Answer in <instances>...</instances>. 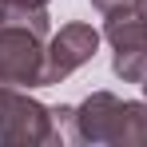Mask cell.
<instances>
[{"label": "cell", "mask_w": 147, "mask_h": 147, "mask_svg": "<svg viewBox=\"0 0 147 147\" xmlns=\"http://www.w3.org/2000/svg\"><path fill=\"white\" fill-rule=\"evenodd\" d=\"M4 16H8V4H4V0H0V24H4Z\"/></svg>", "instance_id": "10"}, {"label": "cell", "mask_w": 147, "mask_h": 147, "mask_svg": "<svg viewBox=\"0 0 147 147\" xmlns=\"http://www.w3.org/2000/svg\"><path fill=\"white\" fill-rule=\"evenodd\" d=\"M99 40H103V32H96V28L84 24V20L60 24V32L48 36V52H44V88L64 84L72 72H80L99 52Z\"/></svg>", "instance_id": "4"}, {"label": "cell", "mask_w": 147, "mask_h": 147, "mask_svg": "<svg viewBox=\"0 0 147 147\" xmlns=\"http://www.w3.org/2000/svg\"><path fill=\"white\" fill-rule=\"evenodd\" d=\"M123 99L115 92H92L84 103H56L52 115L56 127L68 143H88V147H111L115 123H119Z\"/></svg>", "instance_id": "1"}, {"label": "cell", "mask_w": 147, "mask_h": 147, "mask_svg": "<svg viewBox=\"0 0 147 147\" xmlns=\"http://www.w3.org/2000/svg\"><path fill=\"white\" fill-rule=\"evenodd\" d=\"M111 147H147V99H123Z\"/></svg>", "instance_id": "5"}, {"label": "cell", "mask_w": 147, "mask_h": 147, "mask_svg": "<svg viewBox=\"0 0 147 147\" xmlns=\"http://www.w3.org/2000/svg\"><path fill=\"white\" fill-rule=\"evenodd\" d=\"M4 99H8V84H0V115H4Z\"/></svg>", "instance_id": "9"}, {"label": "cell", "mask_w": 147, "mask_h": 147, "mask_svg": "<svg viewBox=\"0 0 147 147\" xmlns=\"http://www.w3.org/2000/svg\"><path fill=\"white\" fill-rule=\"evenodd\" d=\"M44 52H48V36H40L28 24L4 20L0 24V84L44 88Z\"/></svg>", "instance_id": "3"}, {"label": "cell", "mask_w": 147, "mask_h": 147, "mask_svg": "<svg viewBox=\"0 0 147 147\" xmlns=\"http://www.w3.org/2000/svg\"><path fill=\"white\" fill-rule=\"evenodd\" d=\"M8 8H48V0H4Z\"/></svg>", "instance_id": "8"}, {"label": "cell", "mask_w": 147, "mask_h": 147, "mask_svg": "<svg viewBox=\"0 0 147 147\" xmlns=\"http://www.w3.org/2000/svg\"><path fill=\"white\" fill-rule=\"evenodd\" d=\"M60 127L48 103L28 96V88H8L4 115H0V143L4 147H48L60 143Z\"/></svg>", "instance_id": "2"}, {"label": "cell", "mask_w": 147, "mask_h": 147, "mask_svg": "<svg viewBox=\"0 0 147 147\" xmlns=\"http://www.w3.org/2000/svg\"><path fill=\"white\" fill-rule=\"evenodd\" d=\"M135 8H139V12H143V16H147V0H135Z\"/></svg>", "instance_id": "11"}, {"label": "cell", "mask_w": 147, "mask_h": 147, "mask_svg": "<svg viewBox=\"0 0 147 147\" xmlns=\"http://www.w3.org/2000/svg\"><path fill=\"white\" fill-rule=\"evenodd\" d=\"M92 8L111 16V12H123V8H135V0H92Z\"/></svg>", "instance_id": "7"}, {"label": "cell", "mask_w": 147, "mask_h": 147, "mask_svg": "<svg viewBox=\"0 0 147 147\" xmlns=\"http://www.w3.org/2000/svg\"><path fill=\"white\" fill-rule=\"evenodd\" d=\"M111 72L119 76L123 84H143L147 80V40L111 48Z\"/></svg>", "instance_id": "6"}, {"label": "cell", "mask_w": 147, "mask_h": 147, "mask_svg": "<svg viewBox=\"0 0 147 147\" xmlns=\"http://www.w3.org/2000/svg\"><path fill=\"white\" fill-rule=\"evenodd\" d=\"M139 88H143V99H147V80H143V84H139Z\"/></svg>", "instance_id": "12"}]
</instances>
